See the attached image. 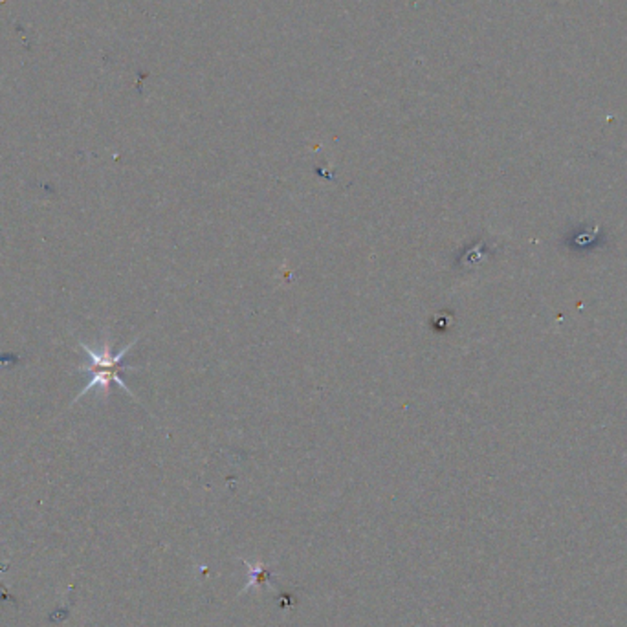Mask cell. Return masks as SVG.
<instances>
[{"instance_id":"obj_2","label":"cell","mask_w":627,"mask_h":627,"mask_svg":"<svg viewBox=\"0 0 627 627\" xmlns=\"http://www.w3.org/2000/svg\"><path fill=\"white\" fill-rule=\"evenodd\" d=\"M250 569H251V581H250V585L246 587V589H250V587H253V583H255V587H259V583H263L265 580H268L270 578V571L263 565V563H257L255 567L251 565V563H248V562H244ZM246 589H244V591H246Z\"/></svg>"},{"instance_id":"obj_1","label":"cell","mask_w":627,"mask_h":627,"mask_svg":"<svg viewBox=\"0 0 627 627\" xmlns=\"http://www.w3.org/2000/svg\"><path fill=\"white\" fill-rule=\"evenodd\" d=\"M138 342V338L134 342H131L127 347H123L120 352H113V342H110V336L105 335L103 338V343H101V349L99 351H94L92 347H89L85 342H80V347L83 349V352L89 356L90 363H85V365H80L78 367V371L81 373H92V378L90 382L81 389V393L76 396V402L80 398H83L87 393L90 391H97L101 396H108L110 393V386L113 384H118L127 394H131L132 398L134 393L127 387V384L123 382V378L120 377L123 371H136V369H140L138 365H125L123 363V358L127 356V352L134 347V343Z\"/></svg>"}]
</instances>
